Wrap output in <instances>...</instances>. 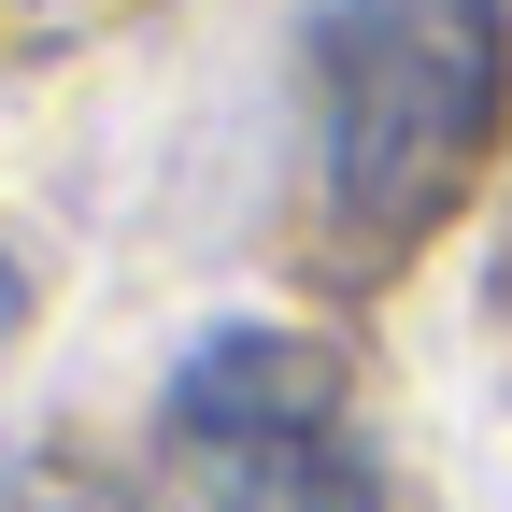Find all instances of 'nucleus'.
<instances>
[{"label":"nucleus","mask_w":512,"mask_h":512,"mask_svg":"<svg viewBox=\"0 0 512 512\" xmlns=\"http://www.w3.org/2000/svg\"><path fill=\"white\" fill-rule=\"evenodd\" d=\"M512 114L498 0H328L313 15V200L356 271L413 256L484 185Z\"/></svg>","instance_id":"f257e3e1"},{"label":"nucleus","mask_w":512,"mask_h":512,"mask_svg":"<svg viewBox=\"0 0 512 512\" xmlns=\"http://www.w3.org/2000/svg\"><path fill=\"white\" fill-rule=\"evenodd\" d=\"M157 441L214 512H384V456L313 328H200L157 384Z\"/></svg>","instance_id":"f03ea898"},{"label":"nucleus","mask_w":512,"mask_h":512,"mask_svg":"<svg viewBox=\"0 0 512 512\" xmlns=\"http://www.w3.org/2000/svg\"><path fill=\"white\" fill-rule=\"evenodd\" d=\"M0 512H143V498H114L86 470H0Z\"/></svg>","instance_id":"7ed1b4c3"},{"label":"nucleus","mask_w":512,"mask_h":512,"mask_svg":"<svg viewBox=\"0 0 512 512\" xmlns=\"http://www.w3.org/2000/svg\"><path fill=\"white\" fill-rule=\"evenodd\" d=\"M15 328H29V256L0 242V342H15Z\"/></svg>","instance_id":"20e7f679"}]
</instances>
